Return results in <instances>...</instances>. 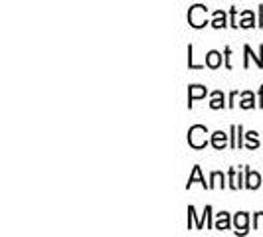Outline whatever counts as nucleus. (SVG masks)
I'll return each instance as SVG.
<instances>
[{
  "instance_id": "obj_4",
  "label": "nucleus",
  "mask_w": 263,
  "mask_h": 237,
  "mask_svg": "<svg viewBox=\"0 0 263 237\" xmlns=\"http://www.w3.org/2000/svg\"><path fill=\"white\" fill-rule=\"evenodd\" d=\"M243 186L250 190H257L261 186V176L257 172H251L250 168H246V184Z\"/></svg>"
},
{
  "instance_id": "obj_15",
  "label": "nucleus",
  "mask_w": 263,
  "mask_h": 237,
  "mask_svg": "<svg viewBox=\"0 0 263 237\" xmlns=\"http://www.w3.org/2000/svg\"><path fill=\"white\" fill-rule=\"evenodd\" d=\"M253 22H255V18H253V14L251 12H243V20H241V28H251L253 26Z\"/></svg>"
},
{
  "instance_id": "obj_8",
  "label": "nucleus",
  "mask_w": 263,
  "mask_h": 237,
  "mask_svg": "<svg viewBox=\"0 0 263 237\" xmlns=\"http://www.w3.org/2000/svg\"><path fill=\"white\" fill-rule=\"evenodd\" d=\"M206 66L212 67V69H218V67L222 66V53L216 52V50L206 53Z\"/></svg>"
},
{
  "instance_id": "obj_9",
  "label": "nucleus",
  "mask_w": 263,
  "mask_h": 237,
  "mask_svg": "<svg viewBox=\"0 0 263 237\" xmlns=\"http://www.w3.org/2000/svg\"><path fill=\"white\" fill-rule=\"evenodd\" d=\"M194 182H200V184L204 186V188H210V184H206V180L202 178V170H200V166H194V170H192L190 178H188V184H186V188H190V186L194 184Z\"/></svg>"
},
{
  "instance_id": "obj_2",
  "label": "nucleus",
  "mask_w": 263,
  "mask_h": 237,
  "mask_svg": "<svg viewBox=\"0 0 263 237\" xmlns=\"http://www.w3.org/2000/svg\"><path fill=\"white\" fill-rule=\"evenodd\" d=\"M206 6H202V4H196V6H192L190 8V12H188V22H190V26L192 28H204L208 24V20H206Z\"/></svg>"
},
{
  "instance_id": "obj_6",
  "label": "nucleus",
  "mask_w": 263,
  "mask_h": 237,
  "mask_svg": "<svg viewBox=\"0 0 263 237\" xmlns=\"http://www.w3.org/2000/svg\"><path fill=\"white\" fill-rule=\"evenodd\" d=\"M206 93H208L206 87H202V85H190V91H188V107H192V101L206 97Z\"/></svg>"
},
{
  "instance_id": "obj_12",
  "label": "nucleus",
  "mask_w": 263,
  "mask_h": 237,
  "mask_svg": "<svg viewBox=\"0 0 263 237\" xmlns=\"http://www.w3.org/2000/svg\"><path fill=\"white\" fill-rule=\"evenodd\" d=\"M239 107H241V109H253V107H255V99H253V93H251V91H246V93H243V99H241Z\"/></svg>"
},
{
  "instance_id": "obj_10",
  "label": "nucleus",
  "mask_w": 263,
  "mask_h": 237,
  "mask_svg": "<svg viewBox=\"0 0 263 237\" xmlns=\"http://www.w3.org/2000/svg\"><path fill=\"white\" fill-rule=\"evenodd\" d=\"M216 229H230V213L228 211H222V213H218V220H216V224H214Z\"/></svg>"
},
{
  "instance_id": "obj_7",
  "label": "nucleus",
  "mask_w": 263,
  "mask_h": 237,
  "mask_svg": "<svg viewBox=\"0 0 263 237\" xmlns=\"http://www.w3.org/2000/svg\"><path fill=\"white\" fill-rule=\"evenodd\" d=\"M243 52H246V62H243V67H250V57L255 60L257 67H263V46H259V55H253L250 46H246V48H243Z\"/></svg>"
},
{
  "instance_id": "obj_19",
  "label": "nucleus",
  "mask_w": 263,
  "mask_h": 237,
  "mask_svg": "<svg viewBox=\"0 0 263 237\" xmlns=\"http://www.w3.org/2000/svg\"><path fill=\"white\" fill-rule=\"evenodd\" d=\"M259 107H263V85L261 89H259Z\"/></svg>"
},
{
  "instance_id": "obj_11",
  "label": "nucleus",
  "mask_w": 263,
  "mask_h": 237,
  "mask_svg": "<svg viewBox=\"0 0 263 237\" xmlns=\"http://www.w3.org/2000/svg\"><path fill=\"white\" fill-rule=\"evenodd\" d=\"M210 107H212V109H222V107H226V103H224V93H222V91H214V93H212Z\"/></svg>"
},
{
  "instance_id": "obj_17",
  "label": "nucleus",
  "mask_w": 263,
  "mask_h": 237,
  "mask_svg": "<svg viewBox=\"0 0 263 237\" xmlns=\"http://www.w3.org/2000/svg\"><path fill=\"white\" fill-rule=\"evenodd\" d=\"M253 227H255V229H263V211L253 215Z\"/></svg>"
},
{
  "instance_id": "obj_13",
  "label": "nucleus",
  "mask_w": 263,
  "mask_h": 237,
  "mask_svg": "<svg viewBox=\"0 0 263 237\" xmlns=\"http://www.w3.org/2000/svg\"><path fill=\"white\" fill-rule=\"evenodd\" d=\"M212 26L214 28H226V14L222 10H218V12H214V20H212Z\"/></svg>"
},
{
  "instance_id": "obj_14",
  "label": "nucleus",
  "mask_w": 263,
  "mask_h": 237,
  "mask_svg": "<svg viewBox=\"0 0 263 237\" xmlns=\"http://www.w3.org/2000/svg\"><path fill=\"white\" fill-rule=\"evenodd\" d=\"M246 136H248V141H250V146H248L250 150H253V148H257V146H259V141H257V132H255V131H250L248 134H246Z\"/></svg>"
},
{
  "instance_id": "obj_5",
  "label": "nucleus",
  "mask_w": 263,
  "mask_h": 237,
  "mask_svg": "<svg viewBox=\"0 0 263 237\" xmlns=\"http://www.w3.org/2000/svg\"><path fill=\"white\" fill-rule=\"evenodd\" d=\"M210 145L214 146V148H218V150H224L226 145H228V134H226V132H222V131L212 132Z\"/></svg>"
},
{
  "instance_id": "obj_18",
  "label": "nucleus",
  "mask_w": 263,
  "mask_h": 237,
  "mask_svg": "<svg viewBox=\"0 0 263 237\" xmlns=\"http://www.w3.org/2000/svg\"><path fill=\"white\" fill-rule=\"evenodd\" d=\"M224 53H226V67H232L230 66V53H232V50H230V48H226Z\"/></svg>"
},
{
  "instance_id": "obj_1",
  "label": "nucleus",
  "mask_w": 263,
  "mask_h": 237,
  "mask_svg": "<svg viewBox=\"0 0 263 237\" xmlns=\"http://www.w3.org/2000/svg\"><path fill=\"white\" fill-rule=\"evenodd\" d=\"M206 134H208V129L206 127H202V125H194V127H190V131H188V143L192 148H204V146L208 145V139H206Z\"/></svg>"
},
{
  "instance_id": "obj_3",
  "label": "nucleus",
  "mask_w": 263,
  "mask_h": 237,
  "mask_svg": "<svg viewBox=\"0 0 263 237\" xmlns=\"http://www.w3.org/2000/svg\"><path fill=\"white\" fill-rule=\"evenodd\" d=\"M248 224H250V215L246 213V211H239L236 213V218H234V225H236V233H246L248 231Z\"/></svg>"
},
{
  "instance_id": "obj_16",
  "label": "nucleus",
  "mask_w": 263,
  "mask_h": 237,
  "mask_svg": "<svg viewBox=\"0 0 263 237\" xmlns=\"http://www.w3.org/2000/svg\"><path fill=\"white\" fill-rule=\"evenodd\" d=\"M210 180H212V184H210V188H214L216 184H220L222 188H224V182H218V180H224V174L222 172H212V176H210Z\"/></svg>"
}]
</instances>
